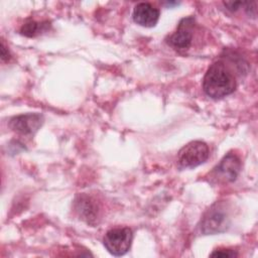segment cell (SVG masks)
<instances>
[{
  "instance_id": "6da1fadb",
  "label": "cell",
  "mask_w": 258,
  "mask_h": 258,
  "mask_svg": "<svg viewBox=\"0 0 258 258\" xmlns=\"http://www.w3.org/2000/svg\"><path fill=\"white\" fill-rule=\"evenodd\" d=\"M204 92L213 99H221L236 89V80L223 61H216L208 69L203 80Z\"/></svg>"
},
{
  "instance_id": "7a4b0ae2",
  "label": "cell",
  "mask_w": 258,
  "mask_h": 258,
  "mask_svg": "<svg viewBox=\"0 0 258 258\" xmlns=\"http://www.w3.org/2000/svg\"><path fill=\"white\" fill-rule=\"evenodd\" d=\"M230 216L225 204L213 205L203 216L200 229L205 235H213L225 232L230 226Z\"/></svg>"
},
{
  "instance_id": "3957f363",
  "label": "cell",
  "mask_w": 258,
  "mask_h": 258,
  "mask_svg": "<svg viewBox=\"0 0 258 258\" xmlns=\"http://www.w3.org/2000/svg\"><path fill=\"white\" fill-rule=\"evenodd\" d=\"M210 154L209 146L203 141H191L184 145L177 154L180 168H191L204 163Z\"/></svg>"
},
{
  "instance_id": "277c9868",
  "label": "cell",
  "mask_w": 258,
  "mask_h": 258,
  "mask_svg": "<svg viewBox=\"0 0 258 258\" xmlns=\"http://www.w3.org/2000/svg\"><path fill=\"white\" fill-rule=\"evenodd\" d=\"M133 233L127 227L113 228L109 230L103 239L104 246L114 256H122L131 247Z\"/></svg>"
},
{
  "instance_id": "5b68a950",
  "label": "cell",
  "mask_w": 258,
  "mask_h": 258,
  "mask_svg": "<svg viewBox=\"0 0 258 258\" xmlns=\"http://www.w3.org/2000/svg\"><path fill=\"white\" fill-rule=\"evenodd\" d=\"M241 169V161L240 158L234 154L229 152L226 154L220 163L214 168L213 173L216 178L226 182L234 181Z\"/></svg>"
},
{
  "instance_id": "8992f818",
  "label": "cell",
  "mask_w": 258,
  "mask_h": 258,
  "mask_svg": "<svg viewBox=\"0 0 258 258\" xmlns=\"http://www.w3.org/2000/svg\"><path fill=\"white\" fill-rule=\"evenodd\" d=\"M43 116L38 113H28L13 117L9 122V127L20 134L32 135L42 125Z\"/></svg>"
},
{
  "instance_id": "52a82bcc",
  "label": "cell",
  "mask_w": 258,
  "mask_h": 258,
  "mask_svg": "<svg viewBox=\"0 0 258 258\" xmlns=\"http://www.w3.org/2000/svg\"><path fill=\"white\" fill-rule=\"evenodd\" d=\"M192 23H194L192 17L183 18L179 22L176 31L169 36L167 40L168 44L178 49L188 48L192 39V33H191Z\"/></svg>"
},
{
  "instance_id": "ba28073f",
  "label": "cell",
  "mask_w": 258,
  "mask_h": 258,
  "mask_svg": "<svg viewBox=\"0 0 258 258\" xmlns=\"http://www.w3.org/2000/svg\"><path fill=\"white\" fill-rule=\"evenodd\" d=\"M160 12L157 8L149 3H139L134 7L133 20L144 27H153L159 19Z\"/></svg>"
},
{
  "instance_id": "9c48e42d",
  "label": "cell",
  "mask_w": 258,
  "mask_h": 258,
  "mask_svg": "<svg viewBox=\"0 0 258 258\" xmlns=\"http://www.w3.org/2000/svg\"><path fill=\"white\" fill-rule=\"evenodd\" d=\"M76 210L89 224H95L98 219V208L87 196H81L76 200Z\"/></svg>"
},
{
  "instance_id": "30bf717a",
  "label": "cell",
  "mask_w": 258,
  "mask_h": 258,
  "mask_svg": "<svg viewBox=\"0 0 258 258\" xmlns=\"http://www.w3.org/2000/svg\"><path fill=\"white\" fill-rule=\"evenodd\" d=\"M41 26H42V24H40V23H38L36 21L30 20V21L24 23L21 26L20 32H21V34H23L25 36L32 37V36H35L38 33V31H39Z\"/></svg>"
},
{
  "instance_id": "8fae6325",
  "label": "cell",
  "mask_w": 258,
  "mask_h": 258,
  "mask_svg": "<svg viewBox=\"0 0 258 258\" xmlns=\"http://www.w3.org/2000/svg\"><path fill=\"white\" fill-rule=\"evenodd\" d=\"M212 257H236L238 254L231 249H217L212 254Z\"/></svg>"
},
{
  "instance_id": "7c38bea8",
  "label": "cell",
  "mask_w": 258,
  "mask_h": 258,
  "mask_svg": "<svg viewBox=\"0 0 258 258\" xmlns=\"http://www.w3.org/2000/svg\"><path fill=\"white\" fill-rule=\"evenodd\" d=\"M244 3L245 2H242V1H227V2H224V5L230 11H237L241 6L244 5Z\"/></svg>"
},
{
  "instance_id": "4fadbf2b",
  "label": "cell",
  "mask_w": 258,
  "mask_h": 258,
  "mask_svg": "<svg viewBox=\"0 0 258 258\" xmlns=\"http://www.w3.org/2000/svg\"><path fill=\"white\" fill-rule=\"evenodd\" d=\"M10 57V54H9V51L7 50L5 44L3 41H1V58L2 60H6V59H9Z\"/></svg>"
}]
</instances>
